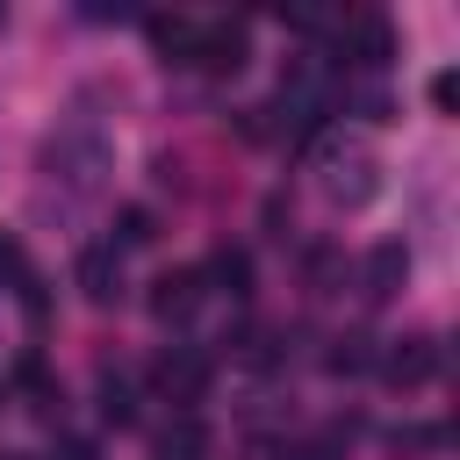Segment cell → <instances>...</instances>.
<instances>
[{
	"mask_svg": "<svg viewBox=\"0 0 460 460\" xmlns=\"http://www.w3.org/2000/svg\"><path fill=\"white\" fill-rule=\"evenodd\" d=\"M381 165H374V151L367 144H345V137H331L323 151H316V180H323V194L331 201H345V208H359V201H374V180Z\"/></svg>",
	"mask_w": 460,
	"mask_h": 460,
	"instance_id": "6da1fadb",
	"label": "cell"
},
{
	"mask_svg": "<svg viewBox=\"0 0 460 460\" xmlns=\"http://www.w3.org/2000/svg\"><path fill=\"white\" fill-rule=\"evenodd\" d=\"M151 388H158L165 402L194 410V402L208 395V359H201L194 345H172V352H158V367H151Z\"/></svg>",
	"mask_w": 460,
	"mask_h": 460,
	"instance_id": "7a4b0ae2",
	"label": "cell"
},
{
	"mask_svg": "<svg viewBox=\"0 0 460 460\" xmlns=\"http://www.w3.org/2000/svg\"><path fill=\"white\" fill-rule=\"evenodd\" d=\"M0 288L29 309V323L43 331V316H50V295H43V280H36V266H29V252H22V237L14 230H0Z\"/></svg>",
	"mask_w": 460,
	"mask_h": 460,
	"instance_id": "3957f363",
	"label": "cell"
},
{
	"mask_svg": "<svg viewBox=\"0 0 460 460\" xmlns=\"http://www.w3.org/2000/svg\"><path fill=\"white\" fill-rule=\"evenodd\" d=\"M201 288H208L201 266H172V273H158V280H151V316H158V323H187V316L201 309Z\"/></svg>",
	"mask_w": 460,
	"mask_h": 460,
	"instance_id": "277c9868",
	"label": "cell"
},
{
	"mask_svg": "<svg viewBox=\"0 0 460 460\" xmlns=\"http://www.w3.org/2000/svg\"><path fill=\"white\" fill-rule=\"evenodd\" d=\"M244 58H252L244 22H201V50H194V65H201V72L230 79V72H244Z\"/></svg>",
	"mask_w": 460,
	"mask_h": 460,
	"instance_id": "5b68a950",
	"label": "cell"
},
{
	"mask_svg": "<svg viewBox=\"0 0 460 460\" xmlns=\"http://www.w3.org/2000/svg\"><path fill=\"white\" fill-rule=\"evenodd\" d=\"M381 374H388L395 388H424V381L438 374V345H431V338H395V345L381 352Z\"/></svg>",
	"mask_w": 460,
	"mask_h": 460,
	"instance_id": "8992f818",
	"label": "cell"
},
{
	"mask_svg": "<svg viewBox=\"0 0 460 460\" xmlns=\"http://www.w3.org/2000/svg\"><path fill=\"white\" fill-rule=\"evenodd\" d=\"M144 36L165 65H194V50H201V22H187V14H151Z\"/></svg>",
	"mask_w": 460,
	"mask_h": 460,
	"instance_id": "52a82bcc",
	"label": "cell"
},
{
	"mask_svg": "<svg viewBox=\"0 0 460 460\" xmlns=\"http://www.w3.org/2000/svg\"><path fill=\"white\" fill-rule=\"evenodd\" d=\"M338 36H352V50H345V58H352V65H367V72H381V65L395 58V36H388V22H381V14H345V29H338Z\"/></svg>",
	"mask_w": 460,
	"mask_h": 460,
	"instance_id": "ba28073f",
	"label": "cell"
},
{
	"mask_svg": "<svg viewBox=\"0 0 460 460\" xmlns=\"http://www.w3.org/2000/svg\"><path fill=\"white\" fill-rule=\"evenodd\" d=\"M79 295L108 309V302L122 295V252H108V244H86V252H79Z\"/></svg>",
	"mask_w": 460,
	"mask_h": 460,
	"instance_id": "9c48e42d",
	"label": "cell"
},
{
	"mask_svg": "<svg viewBox=\"0 0 460 460\" xmlns=\"http://www.w3.org/2000/svg\"><path fill=\"white\" fill-rule=\"evenodd\" d=\"M402 280H410V252H402V244H374V259H367V295L388 302Z\"/></svg>",
	"mask_w": 460,
	"mask_h": 460,
	"instance_id": "30bf717a",
	"label": "cell"
},
{
	"mask_svg": "<svg viewBox=\"0 0 460 460\" xmlns=\"http://www.w3.org/2000/svg\"><path fill=\"white\" fill-rule=\"evenodd\" d=\"M208 453V431L194 424V417H180L172 431H158V446H151V460H201Z\"/></svg>",
	"mask_w": 460,
	"mask_h": 460,
	"instance_id": "8fae6325",
	"label": "cell"
},
{
	"mask_svg": "<svg viewBox=\"0 0 460 460\" xmlns=\"http://www.w3.org/2000/svg\"><path fill=\"white\" fill-rule=\"evenodd\" d=\"M208 280H223V295H230V302H244V295H252V259H244L237 244H223V252L208 259Z\"/></svg>",
	"mask_w": 460,
	"mask_h": 460,
	"instance_id": "7c38bea8",
	"label": "cell"
},
{
	"mask_svg": "<svg viewBox=\"0 0 460 460\" xmlns=\"http://www.w3.org/2000/svg\"><path fill=\"white\" fill-rule=\"evenodd\" d=\"M101 417L122 431V424H137V388L122 381V374H101Z\"/></svg>",
	"mask_w": 460,
	"mask_h": 460,
	"instance_id": "4fadbf2b",
	"label": "cell"
},
{
	"mask_svg": "<svg viewBox=\"0 0 460 460\" xmlns=\"http://www.w3.org/2000/svg\"><path fill=\"white\" fill-rule=\"evenodd\" d=\"M158 230H151V208H122L115 216V237H108V252H137V244H151Z\"/></svg>",
	"mask_w": 460,
	"mask_h": 460,
	"instance_id": "5bb4252c",
	"label": "cell"
},
{
	"mask_svg": "<svg viewBox=\"0 0 460 460\" xmlns=\"http://www.w3.org/2000/svg\"><path fill=\"white\" fill-rule=\"evenodd\" d=\"M367 359H374V352H367V338H359V331L331 345V374H367Z\"/></svg>",
	"mask_w": 460,
	"mask_h": 460,
	"instance_id": "9a60e30c",
	"label": "cell"
},
{
	"mask_svg": "<svg viewBox=\"0 0 460 460\" xmlns=\"http://www.w3.org/2000/svg\"><path fill=\"white\" fill-rule=\"evenodd\" d=\"M431 108H438V115L460 108V72H438V79H431Z\"/></svg>",
	"mask_w": 460,
	"mask_h": 460,
	"instance_id": "2e32d148",
	"label": "cell"
},
{
	"mask_svg": "<svg viewBox=\"0 0 460 460\" xmlns=\"http://www.w3.org/2000/svg\"><path fill=\"white\" fill-rule=\"evenodd\" d=\"M58 460H101L93 438H58Z\"/></svg>",
	"mask_w": 460,
	"mask_h": 460,
	"instance_id": "e0dca14e",
	"label": "cell"
},
{
	"mask_svg": "<svg viewBox=\"0 0 460 460\" xmlns=\"http://www.w3.org/2000/svg\"><path fill=\"white\" fill-rule=\"evenodd\" d=\"M288 460H331V446H302V453H288Z\"/></svg>",
	"mask_w": 460,
	"mask_h": 460,
	"instance_id": "ac0fdd59",
	"label": "cell"
},
{
	"mask_svg": "<svg viewBox=\"0 0 460 460\" xmlns=\"http://www.w3.org/2000/svg\"><path fill=\"white\" fill-rule=\"evenodd\" d=\"M0 460H29V453H0Z\"/></svg>",
	"mask_w": 460,
	"mask_h": 460,
	"instance_id": "d6986e66",
	"label": "cell"
},
{
	"mask_svg": "<svg viewBox=\"0 0 460 460\" xmlns=\"http://www.w3.org/2000/svg\"><path fill=\"white\" fill-rule=\"evenodd\" d=\"M0 22H7V14H0Z\"/></svg>",
	"mask_w": 460,
	"mask_h": 460,
	"instance_id": "ffe728a7",
	"label": "cell"
},
{
	"mask_svg": "<svg viewBox=\"0 0 460 460\" xmlns=\"http://www.w3.org/2000/svg\"><path fill=\"white\" fill-rule=\"evenodd\" d=\"M0 395H7V388H0Z\"/></svg>",
	"mask_w": 460,
	"mask_h": 460,
	"instance_id": "44dd1931",
	"label": "cell"
}]
</instances>
